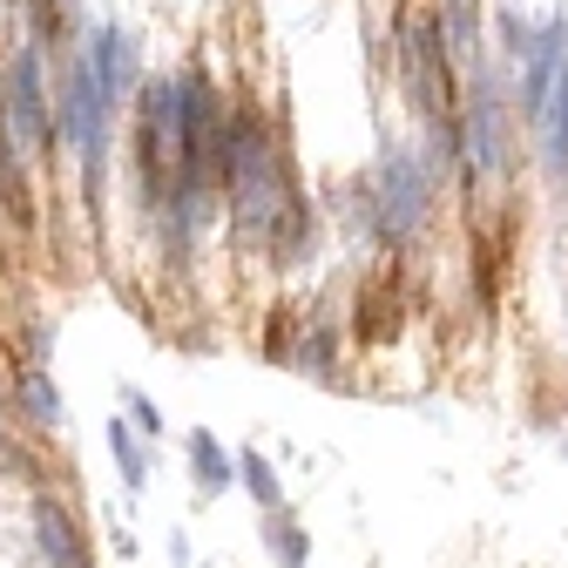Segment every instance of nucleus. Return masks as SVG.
I'll use <instances>...</instances> for the list:
<instances>
[{
	"mask_svg": "<svg viewBox=\"0 0 568 568\" xmlns=\"http://www.w3.org/2000/svg\"><path fill=\"white\" fill-rule=\"evenodd\" d=\"M237 474H244V487L257 494V501H264V508H277V480H271V467H264V454H244V460H237Z\"/></svg>",
	"mask_w": 568,
	"mask_h": 568,
	"instance_id": "obj_7",
	"label": "nucleus"
},
{
	"mask_svg": "<svg viewBox=\"0 0 568 568\" xmlns=\"http://www.w3.org/2000/svg\"><path fill=\"white\" fill-rule=\"evenodd\" d=\"M34 541L54 568H89V548H82V528L54 494H34Z\"/></svg>",
	"mask_w": 568,
	"mask_h": 568,
	"instance_id": "obj_2",
	"label": "nucleus"
},
{
	"mask_svg": "<svg viewBox=\"0 0 568 568\" xmlns=\"http://www.w3.org/2000/svg\"><path fill=\"white\" fill-rule=\"evenodd\" d=\"M0 122H8L21 163H41V156H48L54 129H48V82H41V48H34V41H28V48L14 54V68H8V109H0Z\"/></svg>",
	"mask_w": 568,
	"mask_h": 568,
	"instance_id": "obj_1",
	"label": "nucleus"
},
{
	"mask_svg": "<svg viewBox=\"0 0 568 568\" xmlns=\"http://www.w3.org/2000/svg\"><path fill=\"white\" fill-rule=\"evenodd\" d=\"M109 447H115V467H122V480H129V487L150 480V454L135 447V426H129V419H115V426H109Z\"/></svg>",
	"mask_w": 568,
	"mask_h": 568,
	"instance_id": "obj_6",
	"label": "nucleus"
},
{
	"mask_svg": "<svg viewBox=\"0 0 568 568\" xmlns=\"http://www.w3.org/2000/svg\"><path fill=\"white\" fill-rule=\"evenodd\" d=\"M14 399H21V413L41 426V434H54V426H61V399H54V386H48V373H41V366L14 373Z\"/></svg>",
	"mask_w": 568,
	"mask_h": 568,
	"instance_id": "obj_4",
	"label": "nucleus"
},
{
	"mask_svg": "<svg viewBox=\"0 0 568 568\" xmlns=\"http://www.w3.org/2000/svg\"><path fill=\"white\" fill-rule=\"evenodd\" d=\"M393 231H406V224H419L426 217V170L413 163V156H399L393 163Z\"/></svg>",
	"mask_w": 568,
	"mask_h": 568,
	"instance_id": "obj_3",
	"label": "nucleus"
},
{
	"mask_svg": "<svg viewBox=\"0 0 568 568\" xmlns=\"http://www.w3.org/2000/svg\"><path fill=\"white\" fill-rule=\"evenodd\" d=\"M271 548H277V561H284V568H298V561H305V541H298V528H292V521H277V528H271Z\"/></svg>",
	"mask_w": 568,
	"mask_h": 568,
	"instance_id": "obj_8",
	"label": "nucleus"
},
{
	"mask_svg": "<svg viewBox=\"0 0 568 568\" xmlns=\"http://www.w3.org/2000/svg\"><path fill=\"white\" fill-rule=\"evenodd\" d=\"M129 426H142V434H163V413L142 399V393H129Z\"/></svg>",
	"mask_w": 568,
	"mask_h": 568,
	"instance_id": "obj_9",
	"label": "nucleus"
},
{
	"mask_svg": "<svg viewBox=\"0 0 568 568\" xmlns=\"http://www.w3.org/2000/svg\"><path fill=\"white\" fill-rule=\"evenodd\" d=\"M21 568H41V561H21Z\"/></svg>",
	"mask_w": 568,
	"mask_h": 568,
	"instance_id": "obj_10",
	"label": "nucleus"
},
{
	"mask_svg": "<svg viewBox=\"0 0 568 568\" xmlns=\"http://www.w3.org/2000/svg\"><path fill=\"white\" fill-rule=\"evenodd\" d=\"M190 467H196V487H203V494L231 487V460H224V447L210 440V434H196V440H190Z\"/></svg>",
	"mask_w": 568,
	"mask_h": 568,
	"instance_id": "obj_5",
	"label": "nucleus"
}]
</instances>
